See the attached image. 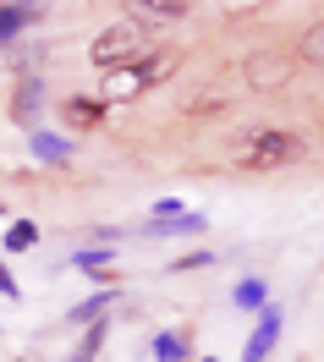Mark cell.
<instances>
[{
	"instance_id": "6da1fadb",
	"label": "cell",
	"mask_w": 324,
	"mask_h": 362,
	"mask_svg": "<svg viewBox=\"0 0 324 362\" xmlns=\"http://www.w3.org/2000/svg\"><path fill=\"white\" fill-rule=\"evenodd\" d=\"M176 49H143L138 61H127V66L105 71V105H116V99H132V93H143L149 83H160V77H170L176 71Z\"/></svg>"
},
{
	"instance_id": "7a4b0ae2",
	"label": "cell",
	"mask_w": 324,
	"mask_h": 362,
	"mask_svg": "<svg viewBox=\"0 0 324 362\" xmlns=\"http://www.w3.org/2000/svg\"><path fill=\"white\" fill-rule=\"evenodd\" d=\"M302 154H308V148H302L297 132L264 127V132H253L242 148H236V165H242V170H280V165H297Z\"/></svg>"
},
{
	"instance_id": "3957f363",
	"label": "cell",
	"mask_w": 324,
	"mask_h": 362,
	"mask_svg": "<svg viewBox=\"0 0 324 362\" xmlns=\"http://www.w3.org/2000/svg\"><path fill=\"white\" fill-rule=\"evenodd\" d=\"M138 55H143L138 23H110V28H105V33L88 45V61H93V66H105V71L127 66V61H138Z\"/></svg>"
},
{
	"instance_id": "277c9868",
	"label": "cell",
	"mask_w": 324,
	"mask_h": 362,
	"mask_svg": "<svg viewBox=\"0 0 324 362\" xmlns=\"http://www.w3.org/2000/svg\"><path fill=\"white\" fill-rule=\"evenodd\" d=\"M275 340H280V313H275V308H264V318H258V329H253V340L242 346V362H264Z\"/></svg>"
},
{
	"instance_id": "5b68a950",
	"label": "cell",
	"mask_w": 324,
	"mask_h": 362,
	"mask_svg": "<svg viewBox=\"0 0 324 362\" xmlns=\"http://www.w3.org/2000/svg\"><path fill=\"white\" fill-rule=\"evenodd\" d=\"M286 61H280V55H258V61H248V83H253V88H280V83H286Z\"/></svg>"
},
{
	"instance_id": "8992f818",
	"label": "cell",
	"mask_w": 324,
	"mask_h": 362,
	"mask_svg": "<svg viewBox=\"0 0 324 362\" xmlns=\"http://www.w3.org/2000/svg\"><path fill=\"white\" fill-rule=\"evenodd\" d=\"M66 127H77V132H93V127H99V121H105V105H99V99H66Z\"/></svg>"
},
{
	"instance_id": "52a82bcc",
	"label": "cell",
	"mask_w": 324,
	"mask_h": 362,
	"mask_svg": "<svg viewBox=\"0 0 324 362\" xmlns=\"http://www.w3.org/2000/svg\"><path fill=\"white\" fill-rule=\"evenodd\" d=\"M116 302H121L116 286H110V291H99V296H88V302H77V308H71V324H99V318L110 313Z\"/></svg>"
},
{
	"instance_id": "ba28073f",
	"label": "cell",
	"mask_w": 324,
	"mask_h": 362,
	"mask_svg": "<svg viewBox=\"0 0 324 362\" xmlns=\"http://www.w3.org/2000/svg\"><path fill=\"white\" fill-rule=\"evenodd\" d=\"M132 17H154V23H182L187 6L182 0H132Z\"/></svg>"
},
{
	"instance_id": "9c48e42d",
	"label": "cell",
	"mask_w": 324,
	"mask_h": 362,
	"mask_svg": "<svg viewBox=\"0 0 324 362\" xmlns=\"http://www.w3.org/2000/svg\"><path fill=\"white\" fill-rule=\"evenodd\" d=\"M33 17H39L33 6H0V45H6V39H17V33L33 23Z\"/></svg>"
},
{
	"instance_id": "30bf717a",
	"label": "cell",
	"mask_w": 324,
	"mask_h": 362,
	"mask_svg": "<svg viewBox=\"0 0 324 362\" xmlns=\"http://www.w3.org/2000/svg\"><path fill=\"white\" fill-rule=\"evenodd\" d=\"M297 55H302V61H308V66H324V23H319V28H308V33H302Z\"/></svg>"
},
{
	"instance_id": "8fae6325",
	"label": "cell",
	"mask_w": 324,
	"mask_h": 362,
	"mask_svg": "<svg viewBox=\"0 0 324 362\" xmlns=\"http://www.w3.org/2000/svg\"><path fill=\"white\" fill-rule=\"evenodd\" d=\"M154 357H160V362H182L187 357V340L182 335H154Z\"/></svg>"
},
{
	"instance_id": "7c38bea8",
	"label": "cell",
	"mask_w": 324,
	"mask_h": 362,
	"mask_svg": "<svg viewBox=\"0 0 324 362\" xmlns=\"http://www.w3.org/2000/svg\"><path fill=\"white\" fill-rule=\"evenodd\" d=\"M33 242H39V230L28 226V220H17V226H11V236H6V247H11V252H28Z\"/></svg>"
},
{
	"instance_id": "4fadbf2b",
	"label": "cell",
	"mask_w": 324,
	"mask_h": 362,
	"mask_svg": "<svg viewBox=\"0 0 324 362\" xmlns=\"http://www.w3.org/2000/svg\"><path fill=\"white\" fill-rule=\"evenodd\" d=\"M236 302H242V308H264V280H242V286H236Z\"/></svg>"
},
{
	"instance_id": "5bb4252c",
	"label": "cell",
	"mask_w": 324,
	"mask_h": 362,
	"mask_svg": "<svg viewBox=\"0 0 324 362\" xmlns=\"http://www.w3.org/2000/svg\"><path fill=\"white\" fill-rule=\"evenodd\" d=\"M99 346H105V324H93V329H88V340L77 346V357H71V362H93V351H99Z\"/></svg>"
},
{
	"instance_id": "9a60e30c",
	"label": "cell",
	"mask_w": 324,
	"mask_h": 362,
	"mask_svg": "<svg viewBox=\"0 0 324 362\" xmlns=\"http://www.w3.org/2000/svg\"><path fill=\"white\" fill-rule=\"evenodd\" d=\"M33 154H39V159H50V165H61V159H66V148H61L55 137H33Z\"/></svg>"
},
{
	"instance_id": "2e32d148",
	"label": "cell",
	"mask_w": 324,
	"mask_h": 362,
	"mask_svg": "<svg viewBox=\"0 0 324 362\" xmlns=\"http://www.w3.org/2000/svg\"><path fill=\"white\" fill-rule=\"evenodd\" d=\"M110 252H77V269H105Z\"/></svg>"
},
{
	"instance_id": "e0dca14e",
	"label": "cell",
	"mask_w": 324,
	"mask_h": 362,
	"mask_svg": "<svg viewBox=\"0 0 324 362\" xmlns=\"http://www.w3.org/2000/svg\"><path fill=\"white\" fill-rule=\"evenodd\" d=\"M209 362H214V357H209Z\"/></svg>"
}]
</instances>
